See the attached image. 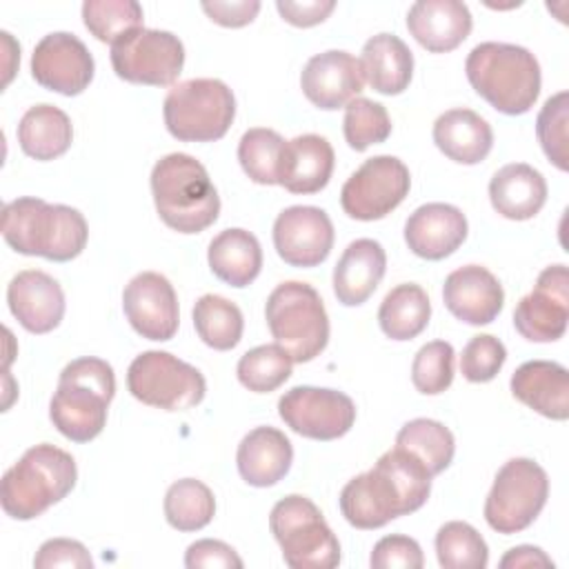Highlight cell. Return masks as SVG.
Instances as JSON below:
<instances>
[{
	"instance_id": "obj_41",
	"label": "cell",
	"mask_w": 569,
	"mask_h": 569,
	"mask_svg": "<svg viewBox=\"0 0 569 569\" xmlns=\"http://www.w3.org/2000/svg\"><path fill=\"white\" fill-rule=\"evenodd\" d=\"M345 140L353 151H365L371 144H380L391 133V120L385 104L369 98H353L345 107L342 120Z\"/></svg>"
},
{
	"instance_id": "obj_42",
	"label": "cell",
	"mask_w": 569,
	"mask_h": 569,
	"mask_svg": "<svg viewBox=\"0 0 569 569\" xmlns=\"http://www.w3.org/2000/svg\"><path fill=\"white\" fill-rule=\"evenodd\" d=\"M567 124H569V93L558 91L542 104L536 118V136L549 162H553L560 171L569 169Z\"/></svg>"
},
{
	"instance_id": "obj_9",
	"label": "cell",
	"mask_w": 569,
	"mask_h": 569,
	"mask_svg": "<svg viewBox=\"0 0 569 569\" xmlns=\"http://www.w3.org/2000/svg\"><path fill=\"white\" fill-rule=\"evenodd\" d=\"M162 116L176 140L213 142L229 131L236 118V98L218 78H193L167 93Z\"/></svg>"
},
{
	"instance_id": "obj_10",
	"label": "cell",
	"mask_w": 569,
	"mask_h": 569,
	"mask_svg": "<svg viewBox=\"0 0 569 569\" xmlns=\"http://www.w3.org/2000/svg\"><path fill=\"white\" fill-rule=\"evenodd\" d=\"M547 498V471L531 458H511L493 478L485 500V520L498 533H518L540 516Z\"/></svg>"
},
{
	"instance_id": "obj_11",
	"label": "cell",
	"mask_w": 569,
	"mask_h": 569,
	"mask_svg": "<svg viewBox=\"0 0 569 569\" xmlns=\"http://www.w3.org/2000/svg\"><path fill=\"white\" fill-rule=\"evenodd\" d=\"M127 387L142 405L164 411H187L202 402L204 376L169 351H144L127 371Z\"/></svg>"
},
{
	"instance_id": "obj_16",
	"label": "cell",
	"mask_w": 569,
	"mask_h": 569,
	"mask_svg": "<svg viewBox=\"0 0 569 569\" xmlns=\"http://www.w3.org/2000/svg\"><path fill=\"white\" fill-rule=\"evenodd\" d=\"M93 56L87 44L67 31L47 33L31 53L33 80L56 93L78 96L93 80Z\"/></svg>"
},
{
	"instance_id": "obj_23",
	"label": "cell",
	"mask_w": 569,
	"mask_h": 569,
	"mask_svg": "<svg viewBox=\"0 0 569 569\" xmlns=\"http://www.w3.org/2000/svg\"><path fill=\"white\" fill-rule=\"evenodd\" d=\"M471 27V11L460 0H418L407 11L409 33L431 53L453 51L467 40Z\"/></svg>"
},
{
	"instance_id": "obj_29",
	"label": "cell",
	"mask_w": 569,
	"mask_h": 569,
	"mask_svg": "<svg viewBox=\"0 0 569 569\" xmlns=\"http://www.w3.org/2000/svg\"><path fill=\"white\" fill-rule=\"evenodd\" d=\"M436 147L458 164L482 162L493 147L491 124L471 109H449L433 122Z\"/></svg>"
},
{
	"instance_id": "obj_27",
	"label": "cell",
	"mask_w": 569,
	"mask_h": 569,
	"mask_svg": "<svg viewBox=\"0 0 569 569\" xmlns=\"http://www.w3.org/2000/svg\"><path fill=\"white\" fill-rule=\"evenodd\" d=\"M293 462L289 438L276 427H256L238 445L236 465L240 478L251 487H273Z\"/></svg>"
},
{
	"instance_id": "obj_37",
	"label": "cell",
	"mask_w": 569,
	"mask_h": 569,
	"mask_svg": "<svg viewBox=\"0 0 569 569\" xmlns=\"http://www.w3.org/2000/svg\"><path fill=\"white\" fill-rule=\"evenodd\" d=\"M293 360L291 356L276 342V345H260L242 353L238 360L236 373L242 387L253 393H269L284 385L291 376Z\"/></svg>"
},
{
	"instance_id": "obj_21",
	"label": "cell",
	"mask_w": 569,
	"mask_h": 569,
	"mask_svg": "<svg viewBox=\"0 0 569 569\" xmlns=\"http://www.w3.org/2000/svg\"><path fill=\"white\" fill-rule=\"evenodd\" d=\"M442 300L458 320L480 327L498 318L505 305V291L489 269L465 264L445 278Z\"/></svg>"
},
{
	"instance_id": "obj_34",
	"label": "cell",
	"mask_w": 569,
	"mask_h": 569,
	"mask_svg": "<svg viewBox=\"0 0 569 569\" xmlns=\"http://www.w3.org/2000/svg\"><path fill=\"white\" fill-rule=\"evenodd\" d=\"M396 447L416 456L431 476L442 473L456 453L453 433L431 418H413L405 422L396 436Z\"/></svg>"
},
{
	"instance_id": "obj_33",
	"label": "cell",
	"mask_w": 569,
	"mask_h": 569,
	"mask_svg": "<svg viewBox=\"0 0 569 569\" xmlns=\"http://www.w3.org/2000/svg\"><path fill=\"white\" fill-rule=\"evenodd\" d=\"M431 318V302L427 291L416 282L393 287L380 302L378 322L387 338L411 340L420 336Z\"/></svg>"
},
{
	"instance_id": "obj_32",
	"label": "cell",
	"mask_w": 569,
	"mask_h": 569,
	"mask_svg": "<svg viewBox=\"0 0 569 569\" xmlns=\"http://www.w3.org/2000/svg\"><path fill=\"white\" fill-rule=\"evenodd\" d=\"M73 140L69 116L53 104H36L18 122L20 149L36 160H53L67 153Z\"/></svg>"
},
{
	"instance_id": "obj_19",
	"label": "cell",
	"mask_w": 569,
	"mask_h": 569,
	"mask_svg": "<svg viewBox=\"0 0 569 569\" xmlns=\"http://www.w3.org/2000/svg\"><path fill=\"white\" fill-rule=\"evenodd\" d=\"M302 93L311 104L325 111L347 107L365 89L362 64L342 49H329L307 60L300 73Z\"/></svg>"
},
{
	"instance_id": "obj_43",
	"label": "cell",
	"mask_w": 569,
	"mask_h": 569,
	"mask_svg": "<svg viewBox=\"0 0 569 569\" xmlns=\"http://www.w3.org/2000/svg\"><path fill=\"white\" fill-rule=\"evenodd\" d=\"M453 347L445 340L422 345L411 365V382L425 396H438L453 382Z\"/></svg>"
},
{
	"instance_id": "obj_14",
	"label": "cell",
	"mask_w": 569,
	"mask_h": 569,
	"mask_svg": "<svg viewBox=\"0 0 569 569\" xmlns=\"http://www.w3.org/2000/svg\"><path fill=\"white\" fill-rule=\"evenodd\" d=\"M278 413L291 431L311 440H338L356 422V405L347 393L309 385L284 391Z\"/></svg>"
},
{
	"instance_id": "obj_17",
	"label": "cell",
	"mask_w": 569,
	"mask_h": 569,
	"mask_svg": "<svg viewBox=\"0 0 569 569\" xmlns=\"http://www.w3.org/2000/svg\"><path fill=\"white\" fill-rule=\"evenodd\" d=\"M122 309L133 331L147 340L164 342L178 331V296L173 284L158 271H142L127 282Z\"/></svg>"
},
{
	"instance_id": "obj_28",
	"label": "cell",
	"mask_w": 569,
	"mask_h": 569,
	"mask_svg": "<svg viewBox=\"0 0 569 569\" xmlns=\"http://www.w3.org/2000/svg\"><path fill=\"white\" fill-rule=\"evenodd\" d=\"M491 207L509 220H529L547 202V182L527 162H511L498 169L489 182Z\"/></svg>"
},
{
	"instance_id": "obj_20",
	"label": "cell",
	"mask_w": 569,
	"mask_h": 569,
	"mask_svg": "<svg viewBox=\"0 0 569 569\" xmlns=\"http://www.w3.org/2000/svg\"><path fill=\"white\" fill-rule=\"evenodd\" d=\"M7 302L13 318L29 333H49L64 316L62 287L40 269L16 273L7 287Z\"/></svg>"
},
{
	"instance_id": "obj_12",
	"label": "cell",
	"mask_w": 569,
	"mask_h": 569,
	"mask_svg": "<svg viewBox=\"0 0 569 569\" xmlns=\"http://www.w3.org/2000/svg\"><path fill=\"white\" fill-rule=\"evenodd\" d=\"M111 67L118 78L133 84L169 87L184 67V47L178 36L140 27L111 44Z\"/></svg>"
},
{
	"instance_id": "obj_4",
	"label": "cell",
	"mask_w": 569,
	"mask_h": 569,
	"mask_svg": "<svg viewBox=\"0 0 569 569\" xmlns=\"http://www.w3.org/2000/svg\"><path fill=\"white\" fill-rule=\"evenodd\" d=\"M113 393L116 376L107 360L93 356L76 358L60 371L49 402V418L64 438L89 442L102 433Z\"/></svg>"
},
{
	"instance_id": "obj_13",
	"label": "cell",
	"mask_w": 569,
	"mask_h": 569,
	"mask_svg": "<svg viewBox=\"0 0 569 569\" xmlns=\"http://www.w3.org/2000/svg\"><path fill=\"white\" fill-rule=\"evenodd\" d=\"M411 176L400 158L373 156L347 178L340 191V204L353 220H380L407 198Z\"/></svg>"
},
{
	"instance_id": "obj_47",
	"label": "cell",
	"mask_w": 569,
	"mask_h": 569,
	"mask_svg": "<svg viewBox=\"0 0 569 569\" xmlns=\"http://www.w3.org/2000/svg\"><path fill=\"white\" fill-rule=\"evenodd\" d=\"M242 558L231 545L213 538L191 542L184 553L187 569H242Z\"/></svg>"
},
{
	"instance_id": "obj_31",
	"label": "cell",
	"mask_w": 569,
	"mask_h": 569,
	"mask_svg": "<svg viewBox=\"0 0 569 569\" xmlns=\"http://www.w3.org/2000/svg\"><path fill=\"white\" fill-rule=\"evenodd\" d=\"M207 260L216 278L229 287L242 289L258 278L262 269V249L251 231L231 227L209 242Z\"/></svg>"
},
{
	"instance_id": "obj_46",
	"label": "cell",
	"mask_w": 569,
	"mask_h": 569,
	"mask_svg": "<svg viewBox=\"0 0 569 569\" xmlns=\"http://www.w3.org/2000/svg\"><path fill=\"white\" fill-rule=\"evenodd\" d=\"M36 569H51V567H73V569H91L93 558L89 556L87 547L71 538H51L40 545L36 558Z\"/></svg>"
},
{
	"instance_id": "obj_45",
	"label": "cell",
	"mask_w": 569,
	"mask_h": 569,
	"mask_svg": "<svg viewBox=\"0 0 569 569\" xmlns=\"http://www.w3.org/2000/svg\"><path fill=\"white\" fill-rule=\"evenodd\" d=\"M369 565L373 569H420L425 565V556L413 538L393 533L373 545Z\"/></svg>"
},
{
	"instance_id": "obj_39",
	"label": "cell",
	"mask_w": 569,
	"mask_h": 569,
	"mask_svg": "<svg viewBox=\"0 0 569 569\" xmlns=\"http://www.w3.org/2000/svg\"><path fill=\"white\" fill-rule=\"evenodd\" d=\"M142 20V7L136 0H87L82 4V22L100 42L116 44L140 29Z\"/></svg>"
},
{
	"instance_id": "obj_50",
	"label": "cell",
	"mask_w": 569,
	"mask_h": 569,
	"mask_svg": "<svg viewBox=\"0 0 569 569\" xmlns=\"http://www.w3.org/2000/svg\"><path fill=\"white\" fill-rule=\"evenodd\" d=\"M527 567H553V560L533 545H518L511 547L500 558V569H527Z\"/></svg>"
},
{
	"instance_id": "obj_25",
	"label": "cell",
	"mask_w": 569,
	"mask_h": 569,
	"mask_svg": "<svg viewBox=\"0 0 569 569\" xmlns=\"http://www.w3.org/2000/svg\"><path fill=\"white\" fill-rule=\"evenodd\" d=\"M516 400L551 420L569 418V371L553 360L522 362L511 376Z\"/></svg>"
},
{
	"instance_id": "obj_2",
	"label": "cell",
	"mask_w": 569,
	"mask_h": 569,
	"mask_svg": "<svg viewBox=\"0 0 569 569\" xmlns=\"http://www.w3.org/2000/svg\"><path fill=\"white\" fill-rule=\"evenodd\" d=\"M2 238L22 256L67 262L82 253L89 238L84 216L67 204L40 198H16L2 209Z\"/></svg>"
},
{
	"instance_id": "obj_15",
	"label": "cell",
	"mask_w": 569,
	"mask_h": 569,
	"mask_svg": "<svg viewBox=\"0 0 569 569\" xmlns=\"http://www.w3.org/2000/svg\"><path fill=\"white\" fill-rule=\"evenodd\" d=\"M569 320V273L565 264L540 271L531 293L513 311L516 331L531 342H553L565 336Z\"/></svg>"
},
{
	"instance_id": "obj_7",
	"label": "cell",
	"mask_w": 569,
	"mask_h": 569,
	"mask_svg": "<svg viewBox=\"0 0 569 569\" xmlns=\"http://www.w3.org/2000/svg\"><path fill=\"white\" fill-rule=\"evenodd\" d=\"M264 318L293 362H309L329 342V316L320 293L300 280L280 282L267 298Z\"/></svg>"
},
{
	"instance_id": "obj_49",
	"label": "cell",
	"mask_w": 569,
	"mask_h": 569,
	"mask_svg": "<svg viewBox=\"0 0 569 569\" xmlns=\"http://www.w3.org/2000/svg\"><path fill=\"white\" fill-rule=\"evenodd\" d=\"M202 11L216 24L236 29V27H244V24L253 22V18L260 11V2L258 0H233V2L213 0V2H202Z\"/></svg>"
},
{
	"instance_id": "obj_40",
	"label": "cell",
	"mask_w": 569,
	"mask_h": 569,
	"mask_svg": "<svg viewBox=\"0 0 569 569\" xmlns=\"http://www.w3.org/2000/svg\"><path fill=\"white\" fill-rule=\"evenodd\" d=\"M284 138L264 127H253L242 133L238 142V160L249 180L258 184H278V167Z\"/></svg>"
},
{
	"instance_id": "obj_38",
	"label": "cell",
	"mask_w": 569,
	"mask_h": 569,
	"mask_svg": "<svg viewBox=\"0 0 569 569\" xmlns=\"http://www.w3.org/2000/svg\"><path fill=\"white\" fill-rule=\"evenodd\" d=\"M436 556L445 569H485L489 562L485 538L462 520L445 522L438 529Z\"/></svg>"
},
{
	"instance_id": "obj_5",
	"label": "cell",
	"mask_w": 569,
	"mask_h": 569,
	"mask_svg": "<svg viewBox=\"0 0 569 569\" xmlns=\"http://www.w3.org/2000/svg\"><path fill=\"white\" fill-rule=\"evenodd\" d=\"M151 193L160 220L178 233H200L218 220V191L204 164L189 153H169L153 164Z\"/></svg>"
},
{
	"instance_id": "obj_6",
	"label": "cell",
	"mask_w": 569,
	"mask_h": 569,
	"mask_svg": "<svg viewBox=\"0 0 569 569\" xmlns=\"http://www.w3.org/2000/svg\"><path fill=\"white\" fill-rule=\"evenodd\" d=\"M78 480L76 460L49 442L36 445L9 467L0 482V502L9 518L33 520L71 493Z\"/></svg>"
},
{
	"instance_id": "obj_44",
	"label": "cell",
	"mask_w": 569,
	"mask_h": 569,
	"mask_svg": "<svg viewBox=\"0 0 569 569\" xmlns=\"http://www.w3.org/2000/svg\"><path fill=\"white\" fill-rule=\"evenodd\" d=\"M505 360V345L489 333H480L465 345L460 356V371L469 382H489L498 376Z\"/></svg>"
},
{
	"instance_id": "obj_30",
	"label": "cell",
	"mask_w": 569,
	"mask_h": 569,
	"mask_svg": "<svg viewBox=\"0 0 569 569\" xmlns=\"http://www.w3.org/2000/svg\"><path fill=\"white\" fill-rule=\"evenodd\" d=\"M362 73L365 82L382 96L402 93L413 76V53L393 33H378L362 47Z\"/></svg>"
},
{
	"instance_id": "obj_24",
	"label": "cell",
	"mask_w": 569,
	"mask_h": 569,
	"mask_svg": "<svg viewBox=\"0 0 569 569\" xmlns=\"http://www.w3.org/2000/svg\"><path fill=\"white\" fill-rule=\"evenodd\" d=\"M336 164L333 147L318 133H302L284 142L278 184L291 193H318L327 187Z\"/></svg>"
},
{
	"instance_id": "obj_26",
	"label": "cell",
	"mask_w": 569,
	"mask_h": 569,
	"mask_svg": "<svg viewBox=\"0 0 569 569\" xmlns=\"http://www.w3.org/2000/svg\"><path fill=\"white\" fill-rule=\"evenodd\" d=\"M387 269V253L378 240L358 238L347 244L333 267V293L340 305L358 307L378 289Z\"/></svg>"
},
{
	"instance_id": "obj_1",
	"label": "cell",
	"mask_w": 569,
	"mask_h": 569,
	"mask_svg": "<svg viewBox=\"0 0 569 569\" xmlns=\"http://www.w3.org/2000/svg\"><path fill=\"white\" fill-rule=\"evenodd\" d=\"M431 478L416 456L393 447L342 487L340 511L356 529H380L393 518L418 511L431 493Z\"/></svg>"
},
{
	"instance_id": "obj_18",
	"label": "cell",
	"mask_w": 569,
	"mask_h": 569,
	"mask_svg": "<svg viewBox=\"0 0 569 569\" xmlns=\"http://www.w3.org/2000/svg\"><path fill=\"white\" fill-rule=\"evenodd\" d=\"M273 247L291 267H318L331 253L333 222L320 207H287L273 222Z\"/></svg>"
},
{
	"instance_id": "obj_3",
	"label": "cell",
	"mask_w": 569,
	"mask_h": 569,
	"mask_svg": "<svg viewBox=\"0 0 569 569\" xmlns=\"http://www.w3.org/2000/svg\"><path fill=\"white\" fill-rule=\"evenodd\" d=\"M465 71L473 91L507 116L527 113L540 96V64L518 44L480 42L469 51Z\"/></svg>"
},
{
	"instance_id": "obj_8",
	"label": "cell",
	"mask_w": 569,
	"mask_h": 569,
	"mask_svg": "<svg viewBox=\"0 0 569 569\" xmlns=\"http://www.w3.org/2000/svg\"><path fill=\"white\" fill-rule=\"evenodd\" d=\"M269 529L291 569H333L340 565V542L307 496L291 493L278 500L269 513Z\"/></svg>"
},
{
	"instance_id": "obj_35",
	"label": "cell",
	"mask_w": 569,
	"mask_h": 569,
	"mask_svg": "<svg viewBox=\"0 0 569 569\" xmlns=\"http://www.w3.org/2000/svg\"><path fill=\"white\" fill-rule=\"evenodd\" d=\"M193 327L207 347L229 351L242 338L244 318L236 302L216 293H204L193 305Z\"/></svg>"
},
{
	"instance_id": "obj_22",
	"label": "cell",
	"mask_w": 569,
	"mask_h": 569,
	"mask_svg": "<svg viewBox=\"0 0 569 569\" xmlns=\"http://www.w3.org/2000/svg\"><path fill=\"white\" fill-rule=\"evenodd\" d=\"M465 213L447 202H427L405 222L407 247L425 260H442L467 240Z\"/></svg>"
},
{
	"instance_id": "obj_36",
	"label": "cell",
	"mask_w": 569,
	"mask_h": 569,
	"mask_svg": "<svg viewBox=\"0 0 569 569\" xmlns=\"http://www.w3.org/2000/svg\"><path fill=\"white\" fill-rule=\"evenodd\" d=\"M216 498L211 489L196 480H176L164 493V518L178 531H198L213 520Z\"/></svg>"
},
{
	"instance_id": "obj_48",
	"label": "cell",
	"mask_w": 569,
	"mask_h": 569,
	"mask_svg": "<svg viewBox=\"0 0 569 569\" xmlns=\"http://www.w3.org/2000/svg\"><path fill=\"white\" fill-rule=\"evenodd\" d=\"M278 13L282 20H287L293 27H313L320 24L329 18V13L336 9L333 0H302V2H291V0H278L276 2Z\"/></svg>"
}]
</instances>
